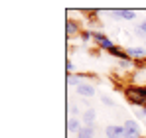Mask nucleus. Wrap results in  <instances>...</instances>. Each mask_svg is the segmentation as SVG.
<instances>
[{
  "mask_svg": "<svg viewBox=\"0 0 146 138\" xmlns=\"http://www.w3.org/2000/svg\"><path fill=\"white\" fill-rule=\"evenodd\" d=\"M119 67H121V69H130V67H134V61H132V59H126V61H119Z\"/></svg>",
  "mask_w": 146,
  "mask_h": 138,
  "instance_id": "17",
  "label": "nucleus"
},
{
  "mask_svg": "<svg viewBox=\"0 0 146 138\" xmlns=\"http://www.w3.org/2000/svg\"><path fill=\"white\" fill-rule=\"evenodd\" d=\"M122 126H124V138H140L142 136V128H140L138 120L128 118V120H124Z\"/></svg>",
  "mask_w": 146,
  "mask_h": 138,
  "instance_id": "2",
  "label": "nucleus"
},
{
  "mask_svg": "<svg viewBox=\"0 0 146 138\" xmlns=\"http://www.w3.org/2000/svg\"><path fill=\"white\" fill-rule=\"evenodd\" d=\"M107 14H109L111 18H115V20H124V22H134V20L138 18V12H134V10H128V8L109 10Z\"/></svg>",
  "mask_w": 146,
  "mask_h": 138,
  "instance_id": "1",
  "label": "nucleus"
},
{
  "mask_svg": "<svg viewBox=\"0 0 146 138\" xmlns=\"http://www.w3.org/2000/svg\"><path fill=\"white\" fill-rule=\"evenodd\" d=\"M75 91H77V95H79V97H83V99H91V97H95L97 89H95V85H93V83L83 81V83H81Z\"/></svg>",
  "mask_w": 146,
  "mask_h": 138,
  "instance_id": "5",
  "label": "nucleus"
},
{
  "mask_svg": "<svg viewBox=\"0 0 146 138\" xmlns=\"http://www.w3.org/2000/svg\"><path fill=\"white\" fill-rule=\"evenodd\" d=\"M124 51H126V55H128L130 59H134V61H142V59L146 57L144 46H126Z\"/></svg>",
  "mask_w": 146,
  "mask_h": 138,
  "instance_id": "4",
  "label": "nucleus"
},
{
  "mask_svg": "<svg viewBox=\"0 0 146 138\" xmlns=\"http://www.w3.org/2000/svg\"><path fill=\"white\" fill-rule=\"evenodd\" d=\"M81 126H83L81 118H77V116H69V118H67V132H69V134L75 136V134L81 130Z\"/></svg>",
  "mask_w": 146,
  "mask_h": 138,
  "instance_id": "10",
  "label": "nucleus"
},
{
  "mask_svg": "<svg viewBox=\"0 0 146 138\" xmlns=\"http://www.w3.org/2000/svg\"><path fill=\"white\" fill-rule=\"evenodd\" d=\"M93 42H95L101 49H105V51H111L113 47L117 46V44H115L107 34H103V32H93Z\"/></svg>",
  "mask_w": 146,
  "mask_h": 138,
  "instance_id": "3",
  "label": "nucleus"
},
{
  "mask_svg": "<svg viewBox=\"0 0 146 138\" xmlns=\"http://www.w3.org/2000/svg\"><path fill=\"white\" fill-rule=\"evenodd\" d=\"M91 40H93V30H81V34H79V42L89 44Z\"/></svg>",
  "mask_w": 146,
  "mask_h": 138,
  "instance_id": "15",
  "label": "nucleus"
},
{
  "mask_svg": "<svg viewBox=\"0 0 146 138\" xmlns=\"http://www.w3.org/2000/svg\"><path fill=\"white\" fill-rule=\"evenodd\" d=\"M142 63H144V65H146V57H144V59H142Z\"/></svg>",
  "mask_w": 146,
  "mask_h": 138,
  "instance_id": "22",
  "label": "nucleus"
},
{
  "mask_svg": "<svg viewBox=\"0 0 146 138\" xmlns=\"http://www.w3.org/2000/svg\"><path fill=\"white\" fill-rule=\"evenodd\" d=\"M109 55H113V57H117V59H121V61H126V59H130L128 55H126V51H124V47L121 46H115L111 51H107Z\"/></svg>",
  "mask_w": 146,
  "mask_h": 138,
  "instance_id": "13",
  "label": "nucleus"
},
{
  "mask_svg": "<svg viewBox=\"0 0 146 138\" xmlns=\"http://www.w3.org/2000/svg\"><path fill=\"white\" fill-rule=\"evenodd\" d=\"M95 132H97V124H83L75 138H95Z\"/></svg>",
  "mask_w": 146,
  "mask_h": 138,
  "instance_id": "8",
  "label": "nucleus"
},
{
  "mask_svg": "<svg viewBox=\"0 0 146 138\" xmlns=\"http://www.w3.org/2000/svg\"><path fill=\"white\" fill-rule=\"evenodd\" d=\"M126 101L132 105V107H146V101L144 99H140V97H136V95H126Z\"/></svg>",
  "mask_w": 146,
  "mask_h": 138,
  "instance_id": "14",
  "label": "nucleus"
},
{
  "mask_svg": "<svg viewBox=\"0 0 146 138\" xmlns=\"http://www.w3.org/2000/svg\"><path fill=\"white\" fill-rule=\"evenodd\" d=\"M67 111H69V116H77V115H81V113H83L75 103H69V105H67Z\"/></svg>",
  "mask_w": 146,
  "mask_h": 138,
  "instance_id": "16",
  "label": "nucleus"
},
{
  "mask_svg": "<svg viewBox=\"0 0 146 138\" xmlns=\"http://www.w3.org/2000/svg\"><path fill=\"white\" fill-rule=\"evenodd\" d=\"M65 67H67V73L71 75V73H75V63H73L71 59H67V63H65Z\"/></svg>",
  "mask_w": 146,
  "mask_h": 138,
  "instance_id": "19",
  "label": "nucleus"
},
{
  "mask_svg": "<svg viewBox=\"0 0 146 138\" xmlns=\"http://www.w3.org/2000/svg\"><path fill=\"white\" fill-rule=\"evenodd\" d=\"M103 132L107 138H124V126L122 124H107Z\"/></svg>",
  "mask_w": 146,
  "mask_h": 138,
  "instance_id": "6",
  "label": "nucleus"
},
{
  "mask_svg": "<svg viewBox=\"0 0 146 138\" xmlns=\"http://www.w3.org/2000/svg\"><path fill=\"white\" fill-rule=\"evenodd\" d=\"M101 101H103V105H107V107H115V101H113L111 97H107V95L101 97Z\"/></svg>",
  "mask_w": 146,
  "mask_h": 138,
  "instance_id": "18",
  "label": "nucleus"
},
{
  "mask_svg": "<svg viewBox=\"0 0 146 138\" xmlns=\"http://www.w3.org/2000/svg\"><path fill=\"white\" fill-rule=\"evenodd\" d=\"M81 122H83V124H97V111H95L93 107L83 109V113H81Z\"/></svg>",
  "mask_w": 146,
  "mask_h": 138,
  "instance_id": "7",
  "label": "nucleus"
},
{
  "mask_svg": "<svg viewBox=\"0 0 146 138\" xmlns=\"http://www.w3.org/2000/svg\"><path fill=\"white\" fill-rule=\"evenodd\" d=\"M136 30H140L142 34H146V18H144V20H140V22L136 24Z\"/></svg>",
  "mask_w": 146,
  "mask_h": 138,
  "instance_id": "20",
  "label": "nucleus"
},
{
  "mask_svg": "<svg viewBox=\"0 0 146 138\" xmlns=\"http://www.w3.org/2000/svg\"><path fill=\"white\" fill-rule=\"evenodd\" d=\"M65 34H67V38L79 36V34H81V26H79V22L69 18V20H67V24H65Z\"/></svg>",
  "mask_w": 146,
  "mask_h": 138,
  "instance_id": "9",
  "label": "nucleus"
},
{
  "mask_svg": "<svg viewBox=\"0 0 146 138\" xmlns=\"http://www.w3.org/2000/svg\"><path fill=\"white\" fill-rule=\"evenodd\" d=\"M140 111H142V116L146 118V107H144V109H140Z\"/></svg>",
  "mask_w": 146,
  "mask_h": 138,
  "instance_id": "21",
  "label": "nucleus"
},
{
  "mask_svg": "<svg viewBox=\"0 0 146 138\" xmlns=\"http://www.w3.org/2000/svg\"><path fill=\"white\" fill-rule=\"evenodd\" d=\"M85 77H87V75H83V73H71V75H67V85L77 89V87H79L83 81H87Z\"/></svg>",
  "mask_w": 146,
  "mask_h": 138,
  "instance_id": "12",
  "label": "nucleus"
},
{
  "mask_svg": "<svg viewBox=\"0 0 146 138\" xmlns=\"http://www.w3.org/2000/svg\"><path fill=\"white\" fill-rule=\"evenodd\" d=\"M124 95H136L146 101V85H130V87H126Z\"/></svg>",
  "mask_w": 146,
  "mask_h": 138,
  "instance_id": "11",
  "label": "nucleus"
},
{
  "mask_svg": "<svg viewBox=\"0 0 146 138\" xmlns=\"http://www.w3.org/2000/svg\"><path fill=\"white\" fill-rule=\"evenodd\" d=\"M142 46H144V49H146V42H144V44H142Z\"/></svg>",
  "mask_w": 146,
  "mask_h": 138,
  "instance_id": "23",
  "label": "nucleus"
}]
</instances>
